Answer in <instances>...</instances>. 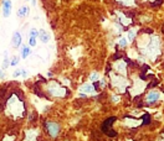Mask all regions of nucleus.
<instances>
[{
  "instance_id": "f257e3e1",
  "label": "nucleus",
  "mask_w": 164,
  "mask_h": 141,
  "mask_svg": "<svg viewBox=\"0 0 164 141\" xmlns=\"http://www.w3.org/2000/svg\"><path fill=\"white\" fill-rule=\"evenodd\" d=\"M26 105L24 98L20 95L19 92H13L9 94L4 104V114L6 118L11 119L14 121L21 120L26 116Z\"/></svg>"
},
{
  "instance_id": "f03ea898",
  "label": "nucleus",
  "mask_w": 164,
  "mask_h": 141,
  "mask_svg": "<svg viewBox=\"0 0 164 141\" xmlns=\"http://www.w3.org/2000/svg\"><path fill=\"white\" fill-rule=\"evenodd\" d=\"M138 48L142 55L154 62L162 55V41L158 36L152 35L151 32L149 35L144 34L138 39Z\"/></svg>"
},
{
  "instance_id": "7ed1b4c3",
  "label": "nucleus",
  "mask_w": 164,
  "mask_h": 141,
  "mask_svg": "<svg viewBox=\"0 0 164 141\" xmlns=\"http://www.w3.org/2000/svg\"><path fill=\"white\" fill-rule=\"evenodd\" d=\"M109 84L111 88L116 91L118 94H123L128 91V88L131 85V82L127 79V77L122 76V74H116L115 72L109 73Z\"/></svg>"
},
{
  "instance_id": "20e7f679",
  "label": "nucleus",
  "mask_w": 164,
  "mask_h": 141,
  "mask_svg": "<svg viewBox=\"0 0 164 141\" xmlns=\"http://www.w3.org/2000/svg\"><path fill=\"white\" fill-rule=\"evenodd\" d=\"M45 91L46 93L52 96V98H66L69 95V91L67 88L64 87L62 84H60L57 80H50L45 85Z\"/></svg>"
},
{
  "instance_id": "39448f33",
  "label": "nucleus",
  "mask_w": 164,
  "mask_h": 141,
  "mask_svg": "<svg viewBox=\"0 0 164 141\" xmlns=\"http://www.w3.org/2000/svg\"><path fill=\"white\" fill-rule=\"evenodd\" d=\"M132 80H133V84L129 85L128 89H129L131 96H132V98H134V96L140 95L142 93L146 91L148 83H147V80L142 79V78H139V77H134V78H132Z\"/></svg>"
},
{
  "instance_id": "423d86ee",
  "label": "nucleus",
  "mask_w": 164,
  "mask_h": 141,
  "mask_svg": "<svg viewBox=\"0 0 164 141\" xmlns=\"http://www.w3.org/2000/svg\"><path fill=\"white\" fill-rule=\"evenodd\" d=\"M45 129H46L49 136L52 139H56L60 135V132H61V126H60V124L56 121H52V120H49L45 123Z\"/></svg>"
},
{
  "instance_id": "0eeeda50",
  "label": "nucleus",
  "mask_w": 164,
  "mask_h": 141,
  "mask_svg": "<svg viewBox=\"0 0 164 141\" xmlns=\"http://www.w3.org/2000/svg\"><path fill=\"white\" fill-rule=\"evenodd\" d=\"M41 131L36 128H30L24 130V140L22 141H39Z\"/></svg>"
},
{
  "instance_id": "6e6552de",
  "label": "nucleus",
  "mask_w": 164,
  "mask_h": 141,
  "mask_svg": "<svg viewBox=\"0 0 164 141\" xmlns=\"http://www.w3.org/2000/svg\"><path fill=\"white\" fill-rule=\"evenodd\" d=\"M148 121L146 120H142V119H137V118H131V116H126L124 118V120H123V125L126 126V128H131V129H136L138 128V126L140 125H144L147 124Z\"/></svg>"
},
{
  "instance_id": "1a4fd4ad",
  "label": "nucleus",
  "mask_w": 164,
  "mask_h": 141,
  "mask_svg": "<svg viewBox=\"0 0 164 141\" xmlns=\"http://www.w3.org/2000/svg\"><path fill=\"white\" fill-rule=\"evenodd\" d=\"M162 99V94L159 91H157V89H152V91H149L148 94L146 95L144 98V102L148 105H152V104H155L157 102H159Z\"/></svg>"
},
{
  "instance_id": "9d476101",
  "label": "nucleus",
  "mask_w": 164,
  "mask_h": 141,
  "mask_svg": "<svg viewBox=\"0 0 164 141\" xmlns=\"http://www.w3.org/2000/svg\"><path fill=\"white\" fill-rule=\"evenodd\" d=\"M113 69L116 73L118 74H122V76L127 77V72H128V69H127V62L124 61V59H117V61L113 62Z\"/></svg>"
},
{
  "instance_id": "9b49d317",
  "label": "nucleus",
  "mask_w": 164,
  "mask_h": 141,
  "mask_svg": "<svg viewBox=\"0 0 164 141\" xmlns=\"http://www.w3.org/2000/svg\"><path fill=\"white\" fill-rule=\"evenodd\" d=\"M78 91H80V93H81V95H82V98H85V96H86L87 94L95 95V94L97 93L95 83H83V84H82V85L80 87Z\"/></svg>"
},
{
  "instance_id": "f8f14e48",
  "label": "nucleus",
  "mask_w": 164,
  "mask_h": 141,
  "mask_svg": "<svg viewBox=\"0 0 164 141\" xmlns=\"http://www.w3.org/2000/svg\"><path fill=\"white\" fill-rule=\"evenodd\" d=\"M1 5H3V16L9 18L11 14V9H13L11 0H1Z\"/></svg>"
},
{
  "instance_id": "ddd939ff",
  "label": "nucleus",
  "mask_w": 164,
  "mask_h": 141,
  "mask_svg": "<svg viewBox=\"0 0 164 141\" xmlns=\"http://www.w3.org/2000/svg\"><path fill=\"white\" fill-rule=\"evenodd\" d=\"M21 42H22V37H21V34L20 32H14L13 35V39H11V45L15 47V48H18L21 46Z\"/></svg>"
},
{
  "instance_id": "4468645a",
  "label": "nucleus",
  "mask_w": 164,
  "mask_h": 141,
  "mask_svg": "<svg viewBox=\"0 0 164 141\" xmlns=\"http://www.w3.org/2000/svg\"><path fill=\"white\" fill-rule=\"evenodd\" d=\"M37 37H39L40 41H41L42 43H47V42L50 41V39H51L50 34H49L47 31H45V30H42V28L39 31V35H37Z\"/></svg>"
},
{
  "instance_id": "2eb2a0df",
  "label": "nucleus",
  "mask_w": 164,
  "mask_h": 141,
  "mask_svg": "<svg viewBox=\"0 0 164 141\" xmlns=\"http://www.w3.org/2000/svg\"><path fill=\"white\" fill-rule=\"evenodd\" d=\"M137 32H138V28H137V27H132V28L128 30V34H127V39H128L129 42H133L134 40H136Z\"/></svg>"
},
{
  "instance_id": "dca6fc26",
  "label": "nucleus",
  "mask_w": 164,
  "mask_h": 141,
  "mask_svg": "<svg viewBox=\"0 0 164 141\" xmlns=\"http://www.w3.org/2000/svg\"><path fill=\"white\" fill-rule=\"evenodd\" d=\"M29 11H30L29 6H26V5L21 6L20 9L18 10V18H20V19H22V18H26L27 15H29Z\"/></svg>"
},
{
  "instance_id": "f3484780",
  "label": "nucleus",
  "mask_w": 164,
  "mask_h": 141,
  "mask_svg": "<svg viewBox=\"0 0 164 141\" xmlns=\"http://www.w3.org/2000/svg\"><path fill=\"white\" fill-rule=\"evenodd\" d=\"M127 45H128V40L126 39V37H118L117 39V46L119 48H126L127 47Z\"/></svg>"
},
{
  "instance_id": "a211bd4d",
  "label": "nucleus",
  "mask_w": 164,
  "mask_h": 141,
  "mask_svg": "<svg viewBox=\"0 0 164 141\" xmlns=\"http://www.w3.org/2000/svg\"><path fill=\"white\" fill-rule=\"evenodd\" d=\"M30 53H31V48H30V46L22 45V47H21V57L22 58H27V56Z\"/></svg>"
},
{
  "instance_id": "6ab92c4d",
  "label": "nucleus",
  "mask_w": 164,
  "mask_h": 141,
  "mask_svg": "<svg viewBox=\"0 0 164 141\" xmlns=\"http://www.w3.org/2000/svg\"><path fill=\"white\" fill-rule=\"evenodd\" d=\"M100 79H101V74L98 72H92L89 74V80H91L92 83H97Z\"/></svg>"
},
{
  "instance_id": "aec40b11",
  "label": "nucleus",
  "mask_w": 164,
  "mask_h": 141,
  "mask_svg": "<svg viewBox=\"0 0 164 141\" xmlns=\"http://www.w3.org/2000/svg\"><path fill=\"white\" fill-rule=\"evenodd\" d=\"M19 76H22L24 78H26V76H27V72L25 71V69H22V68H20V69H16L14 73H13V77L14 78H18Z\"/></svg>"
},
{
  "instance_id": "412c9836",
  "label": "nucleus",
  "mask_w": 164,
  "mask_h": 141,
  "mask_svg": "<svg viewBox=\"0 0 164 141\" xmlns=\"http://www.w3.org/2000/svg\"><path fill=\"white\" fill-rule=\"evenodd\" d=\"M123 6H134V0H117Z\"/></svg>"
},
{
  "instance_id": "4be33fe9",
  "label": "nucleus",
  "mask_w": 164,
  "mask_h": 141,
  "mask_svg": "<svg viewBox=\"0 0 164 141\" xmlns=\"http://www.w3.org/2000/svg\"><path fill=\"white\" fill-rule=\"evenodd\" d=\"M37 35H39V31H36L35 28H31L29 32V37H34V39H36Z\"/></svg>"
},
{
  "instance_id": "5701e85b",
  "label": "nucleus",
  "mask_w": 164,
  "mask_h": 141,
  "mask_svg": "<svg viewBox=\"0 0 164 141\" xmlns=\"http://www.w3.org/2000/svg\"><path fill=\"white\" fill-rule=\"evenodd\" d=\"M19 61H20V58H19L18 56H14V57L11 58V61H10V66H16V64L19 63Z\"/></svg>"
},
{
  "instance_id": "b1692460",
  "label": "nucleus",
  "mask_w": 164,
  "mask_h": 141,
  "mask_svg": "<svg viewBox=\"0 0 164 141\" xmlns=\"http://www.w3.org/2000/svg\"><path fill=\"white\" fill-rule=\"evenodd\" d=\"M15 139H16L15 135H5L1 141H15Z\"/></svg>"
},
{
  "instance_id": "393cba45",
  "label": "nucleus",
  "mask_w": 164,
  "mask_h": 141,
  "mask_svg": "<svg viewBox=\"0 0 164 141\" xmlns=\"http://www.w3.org/2000/svg\"><path fill=\"white\" fill-rule=\"evenodd\" d=\"M9 66H10V61H9V58L5 57V58H4V61H3V69H6Z\"/></svg>"
},
{
  "instance_id": "a878e982",
  "label": "nucleus",
  "mask_w": 164,
  "mask_h": 141,
  "mask_svg": "<svg viewBox=\"0 0 164 141\" xmlns=\"http://www.w3.org/2000/svg\"><path fill=\"white\" fill-rule=\"evenodd\" d=\"M29 45L31 47H35L36 46V39H34V37H29Z\"/></svg>"
},
{
  "instance_id": "bb28decb",
  "label": "nucleus",
  "mask_w": 164,
  "mask_h": 141,
  "mask_svg": "<svg viewBox=\"0 0 164 141\" xmlns=\"http://www.w3.org/2000/svg\"><path fill=\"white\" fill-rule=\"evenodd\" d=\"M111 100H113L115 103H117V102H119V96H118V95H113V96H111Z\"/></svg>"
},
{
  "instance_id": "cd10ccee",
  "label": "nucleus",
  "mask_w": 164,
  "mask_h": 141,
  "mask_svg": "<svg viewBox=\"0 0 164 141\" xmlns=\"http://www.w3.org/2000/svg\"><path fill=\"white\" fill-rule=\"evenodd\" d=\"M5 77V73H4V71L3 69H0V79H3Z\"/></svg>"
},
{
  "instance_id": "c85d7f7f",
  "label": "nucleus",
  "mask_w": 164,
  "mask_h": 141,
  "mask_svg": "<svg viewBox=\"0 0 164 141\" xmlns=\"http://www.w3.org/2000/svg\"><path fill=\"white\" fill-rule=\"evenodd\" d=\"M157 141H164V136H159L158 139H157Z\"/></svg>"
},
{
  "instance_id": "c756f323",
  "label": "nucleus",
  "mask_w": 164,
  "mask_h": 141,
  "mask_svg": "<svg viewBox=\"0 0 164 141\" xmlns=\"http://www.w3.org/2000/svg\"><path fill=\"white\" fill-rule=\"evenodd\" d=\"M26 1H29V0H26Z\"/></svg>"
},
{
  "instance_id": "7c9ffc66",
  "label": "nucleus",
  "mask_w": 164,
  "mask_h": 141,
  "mask_svg": "<svg viewBox=\"0 0 164 141\" xmlns=\"http://www.w3.org/2000/svg\"><path fill=\"white\" fill-rule=\"evenodd\" d=\"M163 132H164V131H163Z\"/></svg>"
}]
</instances>
